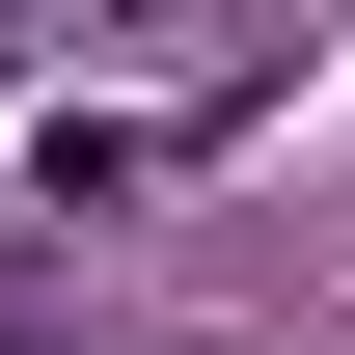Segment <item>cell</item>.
I'll return each instance as SVG.
<instances>
[{
  "label": "cell",
  "mask_w": 355,
  "mask_h": 355,
  "mask_svg": "<svg viewBox=\"0 0 355 355\" xmlns=\"http://www.w3.org/2000/svg\"><path fill=\"white\" fill-rule=\"evenodd\" d=\"M83 55H164V83H219V55H273V0H83Z\"/></svg>",
  "instance_id": "cell-1"
},
{
  "label": "cell",
  "mask_w": 355,
  "mask_h": 355,
  "mask_svg": "<svg viewBox=\"0 0 355 355\" xmlns=\"http://www.w3.org/2000/svg\"><path fill=\"white\" fill-rule=\"evenodd\" d=\"M28 28H55V0H0V55H28Z\"/></svg>",
  "instance_id": "cell-2"
}]
</instances>
